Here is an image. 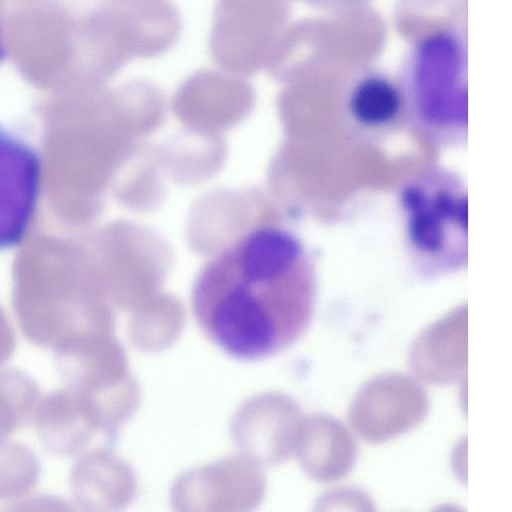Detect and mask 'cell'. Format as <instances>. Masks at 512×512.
<instances>
[{
    "instance_id": "cell-5",
    "label": "cell",
    "mask_w": 512,
    "mask_h": 512,
    "mask_svg": "<svg viewBox=\"0 0 512 512\" xmlns=\"http://www.w3.org/2000/svg\"><path fill=\"white\" fill-rule=\"evenodd\" d=\"M41 183L38 152L0 125V251L24 240L37 210Z\"/></svg>"
},
{
    "instance_id": "cell-11",
    "label": "cell",
    "mask_w": 512,
    "mask_h": 512,
    "mask_svg": "<svg viewBox=\"0 0 512 512\" xmlns=\"http://www.w3.org/2000/svg\"><path fill=\"white\" fill-rule=\"evenodd\" d=\"M7 56V50L4 43L1 27H0V64L5 60Z\"/></svg>"
},
{
    "instance_id": "cell-4",
    "label": "cell",
    "mask_w": 512,
    "mask_h": 512,
    "mask_svg": "<svg viewBox=\"0 0 512 512\" xmlns=\"http://www.w3.org/2000/svg\"><path fill=\"white\" fill-rule=\"evenodd\" d=\"M286 14L283 0H217L209 51L221 68L252 75L268 65Z\"/></svg>"
},
{
    "instance_id": "cell-2",
    "label": "cell",
    "mask_w": 512,
    "mask_h": 512,
    "mask_svg": "<svg viewBox=\"0 0 512 512\" xmlns=\"http://www.w3.org/2000/svg\"><path fill=\"white\" fill-rule=\"evenodd\" d=\"M404 125L436 148L462 146L468 132L467 49L463 35L438 29L410 48L397 78Z\"/></svg>"
},
{
    "instance_id": "cell-7",
    "label": "cell",
    "mask_w": 512,
    "mask_h": 512,
    "mask_svg": "<svg viewBox=\"0 0 512 512\" xmlns=\"http://www.w3.org/2000/svg\"><path fill=\"white\" fill-rule=\"evenodd\" d=\"M36 424L41 441L50 451L68 454L75 449L77 410L68 390L43 399L37 409Z\"/></svg>"
},
{
    "instance_id": "cell-3",
    "label": "cell",
    "mask_w": 512,
    "mask_h": 512,
    "mask_svg": "<svg viewBox=\"0 0 512 512\" xmlns=\"http://www.w3.org/2000/svg\"><path fill=\"white\" fill-rule=\"evenodd\" d=\"M404 245L422 276L463 269L468 259V198L462 178L441 167L408 178L398 194Z\"/></svg>"
},
{
    "instance_id": "cell-8",
    "label": "cell",
    "mask_w": 512,
    "mask_h": 512,
    "mask_svg": "<svg viewBox=\"0 0 512 512\" xmlns=\"http://www.w3.org/2000/svg\"><path fill=\"white\" fill-rule=\"evenodd\" d=\"M37 396L30 378L15 371L0 372V443L28 420Z\"/></svg>"
},
{
    "instance_id": "cell-6",
    "label": "cell",
    "mask_w": 512,
    "mask_h": 512,
    "mask_svg": "<svg viewBox=\"0 0 512 512\" xmlns=\"http://www.w3.org/2000/svg\"><path fill=\"white\" fill-rule=\"evenodd\" d=\"M344 116L351 132L363 140H378L404 125V104L397 79L369 69L350 83Z\"/></svg>"
},
{
    "instance_id": "cell-1",
    "label": "cell",
    "mask_w": 512,
    "mask_h": 512,
    "mask_svg": "<svg viewBox=\"0 0 512 512\" xmlns=\"http://www.w3.org/2000/svg\"><path fill=\"white\" fill-rule=\"evenodd\" d=\"M314 298V269L302 243L286 230L262 228L204 267L192 306L211 341L235 358L255 360L300 336Z\"/></svg>"
},
{
    "instance_id": "cell-10",
    "label": "cell",
    "mask_w": 512,
    "mask_h": 512,
    "mask_svg": "<svg viewBox=\"0 0 512 512\" xmlns=\"http://www.w3.org/2000/svg\"><path fill=\"white\" fill-rule=\"evenodd\" d=\"M14 338L9 324L0 320V363L12 353Z\"/></svg>"
},
{
    "instance_id": "cell-9",
    "label": "cell",
    "mask_w": 512,
    "mask_h": 512,
    "mask_svg": "<svg viewBox=\"0 0 512 512\" xmlns=\"http://www.w3.org/2000/svg\"><path fill=\"white\" fill-rule=\"evenodd\" d=\"M35 457L23 446L0 443V497L18 496L30 489L37 479Z\"/></svg>"
}]
</instances>
